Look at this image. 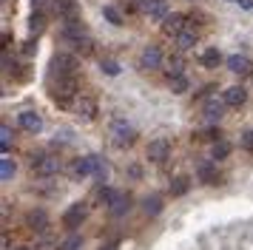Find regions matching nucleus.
<instances>
[{"label": "nucleus", "mask_w": 253, "mask_h": 250, "mask_svg": "<svg viewBox=\"0 0 253 250\" xmlns=\"http://www.w3.org/2000/svg\"><path fill=\"white\" fill-rule=\"evenodd\" d=\"M88 173H94V154L77 159V162L71 165V176H74V179H83V176H88Z\"/></svg>", "instance_id": "13"}, {"label": "nucleus", "mask_w": 253, "mask_h": 250, "mask_svg": "<svg viewBox=\"0 0 253 250\" xmlns=\"http://www.w3.org/2000/svg\"><path fill=\"white\" fill-rule=\"evenodd\" d=\"M17 123H20V128L29 131V134H40V131H43V117L37 111H23L17 117Z\"/></svg>", "instance_id": "8"}, {"label": "nucleus", "mask_w": 253, "mask_h": 250, "mask_svg": "<svg viewBox=\"0 0 253 250\" xmlns=\"http://www.w3.org/2000/svg\"><path fill=\"white\" fill-rule=\"evenodd\" d=\"M80 245H83V239L77 236V233H71V236H66L63 242H60L57 248L60 250H80Z\"/></svg>", "instance_id": "29"}, {"label": "nucleus", "mask_w": 253, "mask_h": 250, "mask_svg": "<svg viewBox=\"0 0 253 250\" xmlns=\"http://www.w3.org/2000/svg\"><path fill=\"white\" fill-rule=\"evenodd\" d=\"M142 210H145V216H157L162 210V196H145Z\"/></svg>", "instance_id": "20"}, {"label": "nucleus", "mask_w": 253, "mask_h": 250, "mask_svg": "<svg viewBox=\"0 0 253 250\" xmlns=\"http://www.w3.org/2000/svg\"><path fill=\"white\" fill-rule=\"evenodd\" d=\"M54 11L60 17H69L71 11H77V6H74V0H54Z\"/></svg>", "instance_id": "27"}, {"label": "nucleus", "mask_w": 253, "mask_h": 250, "mask_svg": "<svg viewBox=\"0 0 253 250\" xmlns=\"http://www.w3.org/2000/svg\"><path fill=\"white\" fill-rule=\"evenodd\" d=\"M134 136H137V131H134L126 120H114V123H111V142H114L117 148L134 145Z\"/></svg>", "instance_id": "3"}, {"label": "nucleus", "mask_w": 253, "mask_h": 250, "mask_svg": "<svg viewBox=\"0 0 253 250\" xmlns=\"http://www.w3.org/2000/svg\"><path fill=\"white\" fill-rule=\"evenodd\" d=\"M40 6H46V0H32V9H40Z\"/></svg>", "instance_id": "37"}, {"label": "nucleus", "mask_w": 253, "mask_h": 250, "mask_svg": "<svg viewBox=\"0 0 253 250\" xmlns=\"http://www.w3.org/2000/svg\"><path fill=\"white\" fill-rule=\"evenodd\" d=\"M245 100H248V91L242 88V85H230V88H225V94H222V102L230 105V108L245 105Z\"/></svg>", "instance_id": "10"}, {"label": "nucleus", "mask_w": 253, "mask_h": 250, "mask_svg": "<svg viewBox=\"0 0 253 250\" xmlns=\"http://www.w3.org/2000/svg\"><path fill=\"white\" fill-rule=\"evenodd\" d=\"M29 29H32L35 34L46 29V17H43V11H40V9H35V11H32V17H29Z\"/></svg>", "instance_id": "23"}, {"label": "nucleus", "mask_w": 253, "mask_h": 250, "mask_svg": "<svg viewBox=\"0 0 253 250\" xmlns=\"http://www.w3.org/2000/svg\"><path fill=\"white\" fill-rule=\"evenodd\" d=\"M100 250H117V242H108V245H103Z\"/></svg>", "instance_id": "38"}, {"label": "nucleus", "mask_w": 253, "mask_h": 250, "mask_svg": "<svg viewBox=\"0 0 253 250\" xmlns=\"http://www.w3.org/2000/svg\"><path fill=\"white\" fill-rule=\"evenodd\" d=\"M12 176H14V162L9 157H3V159H0V179L9 182Z\"/></svg>", "instance_id": "28"}, {"label": "nucleus", "mask_w": 253, "mask_h": 250, "mask_svg": "<svg viewBox=\"0 0 253 250\" xmlns=\"http://www.w3.org/2000/svg\"><path fill=\"white\" fill-rule=\"evenodd\" d=\"M17 250H32V248H17Z\"/></svg>", "instance_id": "39"}, {"label": "nucleus", "mask_w": 253, "mask_h": 250, "mask_svg": "<svg viewBox=\"0 0 253 250\" xmlns=\"http://www.w3.org/2000/svg\"><path fill=\"white\" fill-rule=\"evenodd\" d=\"M105 173H108V165H105V159L94 154V176L103 182V179H105Z\"/></svg>", "instance_id": "31"}, {"label": "nucleus", "mask_w": 253, "mask_h": 250, "mask_svg": "<svg viewBox=\"0 0 253 250\" xmlns=\"http://www.w3.org/2000/svg\"><path fill=\"white\" fill-rule=\"evenodd\" d=\"M117 193H120V191H114V188H100L97 196H100V202H103V205H111L117 199Z\"/></svg>", "instance_id": "34"}, {"label": "nucleus", "mask_w": 253, "mask_h": 250, "mask_svg": "<svg viewBox=\"0 0 253 250\" xmlns=\"http://www.w3.org/2000/svg\"><path fill=\"white\" fill-rule=\"evenodd\" d=\"M32 170L37 176H57L60 159L54 154H32Z\"/></svg>", "instance_id": "2"}, {"label": "nucleus", "mask_w": 253, "mask_h": 250, "mask_svg": "<svg viewBox=\"0 0 253 250\" xmlns=\"http://www.w3.org/2000/svg\"><path fill=\"white\" fill-rule=\"evenodd\" d=\"M71 108H74V114L80 117L83 123H91L94 117H97V100L94 97H77V100L71 102Z\"/></svg>", "instance_id": "6"}, {"label": "nucleus", "mask_w": 253, "mask_h": 250, "mask_svg": "<svg viewBox=\"0 0 253 250\" xmlns=\"http://www.w3.org/2000/svg\"><path fill=\"white\" fill-rule=\"evenodd\" d=\"M51 97H54L57 105H69V102H74L77 100V77H57Z\"/></svg>", "instance_id": "1"}, {"label": "nucleus", "mask_w": 253, "mask_h": 250, "mask_svg": "<svg viewBox=\"0 0 253 250\" xmlns=\"http://www.w3.org/2000/svg\"><path fill=\"white\" fill-rule=\"evenodd\" d=\"M188 188H191V182L185 179V176H176V179L171 182V196H185Z\"/></svg>", "instance_id": "25"}, {"label": "nucleus", "mask_w": 253, "mask_h": 250, "mask_svg": "<svg viewBox=\"0 0 253 250\" xmlns=\"http://www.w3.org/2000/svg\"><path fill=\"white\" fill-rule=\"evenodd\" d=\"M103 14L108 23H114V26H123V14L114 9V6H103Z\"/></svg>", "instance_id": "32"}, {"label": "nucleus", "mask_w": 253, "mask_h": 250, "mask_svg": "<svg viewBox=\"0 0 253 250\" xmlns=\"http://www.w3.org/2000/svg\"><path fill=\"white\" fill-rule=\"evenodd\" d=\"M145 157H148L151 162H165V159L171 157V139H168V136L151 139L148 148H145Z\"/></svg>", "instance_id": "4"}, {"label": "nucleus", "mask_w": 253, "mask_h": 250, "mask_svg": "<svg viewBox=\"0 0 253 250\" xmlns=\"http://www.w3.org/2000/svg\"><path fill=\"white\" fill-rule=\"evenodd\" d=\"M12 139H14L12 128H9V125H0V148H3V154H9V148H12Z\"/></svg>", "instance_id": "26"}, {"label": "nucleus", "mask_w": 253, "mask_h": 250, "mask_svg": "<svg viewBox=\"0 0 253 250\" xmlns=\"http://www.w3.org/2000/svg\"><path fill=\"white\" fill-rule=\"evenodd\" d=\"M162 32L173 34V37H176L179 32H185V14H176V11H173V14H168V17L162 20Z\"/></svg>", "instance_id": "12"}, {"label": "nucleus", "mask_w": 253, "mask_h": 250, "mask_svg": "<svg viewBox=\"0 0 253 250\" xmlns=\"http://www.w3.org/2000/svg\"><path fill=\"white\" fill-rule=\"evenodd\" d=\"M199 63L205 68H216L219 63H222V54H219L216 48H208V51H202V57H199Z\"/></svg>", "instance_id": "19"}, {"label": "nucleus", "mask_w": 253, "mask_h": 250, "mask_svg": "<svg viewBox=\"0 0 253 250\" xmlns=\"http://www.w3.org/2000/svg\"><path fill=\"white\" fill-rule=\"evenodd\" d=\"M100 68H103L108 77H117V74H120V63H117V60H111V57L100 60Z\"/></svg>", "instance_id": "30"}, {"label": "nucleus", "mask_w": 253, "mask_h": 250, "mask_svg": "<svg viewBox=\"0 0 253 250\" xmlns=\"http://www.w3.org/2000/svg\"><path fill=\"white\" fill-rule=\"evenodd\" d=\"M128 208H131V196H128V193H117V199L111 205H108V210H111V216H114V219H120V216H126L128 213Z\"/></svg>", "instance_id": "14"}, {"label": "nucleus", "mask_w": 253, "mask_h": 250, "mask_svg": "<svg viewBox=\"0 0 253 250\" xmlns=\"http://www.w3.org/2000/svg\"><path fill=\"white\" fill-rule=\"evenodd\" d=\"M162 66V51L157 48V45H148L142 54H139V68H160Z\"/></svg>", "instance_id": "11"}, {"label": "nucleus", "mask_w": 253, "mask_h": 250, "mask_svg": "<svg viewBox=\"0 0 253 250\" xmlns=\"http://www.w3.org/2000/svg\"><path fill=\"white\" fill-rule=\"evenodd\" d=\"M222 111H225V102L208 100L205 102V123H219L222 120Z\"/></svg>", "instance_id": "16"}, {"label": "nucleus", "mask_w": 253, "mask_h": 250, "mask_svg": "<svg viewBox=\"0 0 253 250\" xmlns=\"http://www.w3.org/2000/svg\"><path fill=\"white\" fill-rule=\"evenodd\" d=\"M239 145L245 148V151H253V131H245V134H242Z\"/></svg>", "instance_id": "35"}, {"label": "nucleus", "mask_w": 253, "mask_h": 250, "mask_svg": "<svg viewBox=\"0 0 253 250\" xmlns=\"http://www.w3.org/2000/svg\"><path fill=\"white\" fill-rule=\"evenodd\" d=\"M165 66H168V68H165V74H168V77H176V74H182L185 63H182V57H179V54H173V57H168V63H165Z\"/></svg>", "instance_id": "22"}, {"label": "nucleus", "mask_w": 253, "mask_h": 250, "mask_svg": "<svg viewBox=\"0 0 253 250\" xmlns=\"http://www.w3.org/2000/svg\"><path fill=\"white\" fill-rule=\"evenodd\" d=\"M230 154V145L225 142V139H219V142H213V159H225Z\"/></svg>", "instance_id": "33"}, {"label": "nucleus", "mask_w": 253, "mask_h": 250, "mask_svg": "<svg viewBox=\"0 0 253 250\" xmlns=\"http://www.w3.org/2000/svg\"><path fill=\"white\" fill-rule=\"evenodd\" d=\"M85 213H88L85 202H74V205H69V210L63 213V227H69V230L80 227V225H83V219H85Z\"/></svg>", "instance_id": "7"}, {"label": "nucleus", "mask_w": 253, "mask_h": 250, "mask_svg": "<svg viewBox=\"0 0 253 250\" xmlns=\"http://www.w3.org/2000/svg\"><path fill=\"white\" fill-rule=\"evenodd\" d=\"M51 68H54V77H74V71H77V57L74 54H54L51 60Z\"/></svg>", "instance_id": "5"}, {"label": "nucleus", "mask_w": 253, "mask_h": 250, "mask_svg": "<svg viewBox=\"0 0 253 250\" xmlns=\"http://www.w3.org/2000/svg\"><path fill=\"white\" fill-rule=\"evenodd\" d=\"M196 173H199V179L205 182V185H213V182H216V168H213L211 162H202Z\"/></svg>", "instance_id": "21"}, {"label": "nucleus", "mask_w": 253, "mask_h": 250, "mask_svg": "<svg viewBox=\"0 0 253 250\" xmlns=\"http://www.w3.org/2000/svg\"><path fill=\"white\" fill-rule=\"evenodd\" d=\"M168 85H171V91H173V94H185V91H188V77H185V74L168 77Z\"/></svg>", "instance_id": "24"}, {"label": "nucleus", "mask_w": 253, "mask_h": 250, "mask_svg": "<svg viewBox=\"0 0 253 250\" xmlns=\"http://www.w3.org/2000/svg\"><path fill=\"white\" fill-rule=\"evenodd\" d=\"M51 248H54V242H51L48 236H43V239H40V250H51Z\"/></svg>", "instance_id": "36"}, {"label": "nucleus", "mask_w": 253, "mask_h": 250, "mask_svg": "<svg viewBox=\"0 0 253 250\" xmlns=\"http://www.w3.org/2000/svg\"><path fill=\"white\" fill-rule=\"evenodd\" d=\"M228 68L233 71V74H248V71L253 68V63L245 54H230L228 57Z\"/></svg>", "instance_id": "15"}, {"label": "nucleus", "mask_w": 253, "mask_h": 250, "mask_svg": "<svg viewBox=\"0 0 253 250\" xmlns=\"http://www.w3.org/2000/svg\"><path fill=\"white\" fill-rule=\"evenodd\" d=\"M194 45H196V32L185 29V32L176 34V48H179V51H188V48H194Z\"/></svg>", "instance_id": "18"}, {"label": "nucleus", "mask_w": 253, "mask_h": 250, "mask_svg": "<svg viewBox=\"0 0 253 250\" xmlns=\"http://www.w3.org/2000/svg\"><path fill=\"white\" fill-rule=\"evenodd\" d=\"M233 3H239V0H233Z\"/></svg>", "instance_id": "40"}, {"label": "nucleus", "mask_w": 253, "mask_h": 250, "mask_svg": "<svg viewBox=\"0 0 253 250\" xmlns=\"http://www.w3.org/2000/svg\"><path fill=\"white\" fill-rule=\"evenodd\" d=\"M26 225L32 227L35 233H46L48 230V213L43 208H35V210H29V216H26Z\"/></svg>", "instance_id": "9"}, {"label": "nucleus", "mask_w": 253, "mask_h": 250, "mask_svg": "<svg viewBox=\"0 0 253 250\" xmlns=\"http://www.w3.org/2000/svg\"><path fill=\"white\" fill-rule=\"evenodd\" d=\"M145 11H148L151 17H157V20H165V17H168L165 0H145Z\"/></svg>", "instance_id": "17"}]
</instances>
